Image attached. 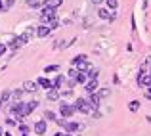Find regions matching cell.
<instances>
[{
    "label": "cell",
    "mask_w": 151,
    "mask_h": 136,
    "mask_svg": "<svg viewBox=\"0 0 151 136\" xmlns=\"http://www.w3.org/2000/svg\"><path fill=\"white\" fill-rule=\"evenodd\" d=\"M98 96H100V100H103V98H107V96H111V90L109 88H101L98 92Z\"/></svg>",
    "instance_id": "23"
},
{
    "label": "cell",
    "mask_w": 151,
    "mask_h": 136,
    "mask_svg": "<svg viewBox=\"0 0 151 136\" xmlns=\"http://www.w3.org/2000/svg\"><path fill=\"white\" fill-rule=\"evenodd\" d=\"M10 113L14 115V119H17V121H19V119H23V117H27V115H31V111L27 109V106L21 102V100H19V102H15L14 106H12Z\"/></svg>",
    "instance_id": "1"
},
{
    "label": "cell",
    "mask_w": 151,
    "mask_h": 136,
    "mask_svg": "<svg viewBox=\"0 0 151 136\" xmlns=\"http://www.w3.org/2000/svg\"><path fill=\"white\" fill-rule=\"evenodd\" d=\"M92 2H94V4H101V0H92Z\"/></svg>",
    "instance_id": "35"
},
{
    "label": "cell",
    "mask_w": 151,
    "mask_h": 136,
    "mask_svg": "<svg viewBox=\"0 0 151 136\" xmlns=\"http://www.w3.org/2000/svg\"><path fill=\"white\" fill-rule=\"evenodd\" d=\"M59 69V65H55V63H54V65H46V73H55V71H58Z\"/></svg>",
    "instance_id": "26"
},
{
    "label": "cell",
    "mask_w": 151,
    "mask_h": 136,
    "mask_svg": "<svg viewBox=\"0 0 151 136\" xmlns=\"http://www.w3.org/2000/svg\"><path fill=\"white\" fill-rule=\"evenodd\" d=\"M65 82H67V86H69V88H75V86H77L75 79H69V81H65Z\"/></svg>",
    "instance_id": "30"
},
{
    "label": "cell",
    "mask_w": 151,
    "mask_h": 136,
    "mask_svg": "<svg viewBox=\"0 0 151 136\" xmlns=\"http://www.w3.org/2000/svg\"><path fill=\"white\" fill-rule=\"evenodd\" d=\"M0 136H2V127H0Z\"/></svg>",
    "instance_id": "39"
},
{
    "label": "cell",
    "mask_w": 151,
    "mask_h": 136,
    "mask_svg": "<svg viewBox=\"0 0 151 136\" xmlns=\"http://www.w3.org/2000/svg\"><path fill=\"white\" fill-rule=\"evenodd\" d=\"M73 107H75V109H78L81 113H84V115L92 113V107H90V103H88V100H86V98H77Z\"/></svg>",
    "instance_id": "2"
},
{
    "label": "cell",
    "mask_w": 151,
    "mask_h": 136,
    "mask_svg": "<svg viewBox=\"0 0 151 136\" xmlns=\"http://www.w3.org/2000/svg\"><path fill=\"white\" fill-rule=\"evenodd\" d=\"M145 98H149V100H151V88L145 90Z\"/></svg>",
    "instance_id": "34"
},
{
    "label": "cell",
    "mask_w": 151,
    "mask_h": 136,
    "mask_svg": "<svg viewBox=\"0 0 151 136\" xmlns=\"http://www.w3.org/2000/svg\"><path fill=\"white\" fill-rule=\"evenodd\" d=\"M33 130H35V134L37 136H44L46 132H48V123L42 119V121H37L35 123V127H33Z\"/></svg>",
    "instance_id": "3"
},
{
    "label": "cell",
    "mask_w": 151,
    "mask_h": 136,
    "mask_svg": "<svg viewBox=\"0 0 151 136\" xmlns=\"http://www.w3.org/2000/svg\"><path fill=\"white\" fill-rule=\"evenodd\" d=\"M23 90H25V92H37L38 90V85H37V82H33V81H25V82H23Z\"/></svg>",
    "instance_id": "11"
},
{
    "label": "cell",
    "mask_w": 151,
    "mask_h": 136,
    "mask_svg": "<svg viewBox=\"0 0 151 136\" xmlns=\"http://www.w3.org/2000/svg\"><path fill=\"white\" fill-rule=\"evenodd\" d=\"M98 86H100V82H98V79H88V81L84 82V90L88 92V94H92V92L98 90Z\"/></svg>",
    "instance_id": "6"
},
{
    "label": "cell",
    "mask_w": 151,
    "mask_h": 136,
    "mask_svg": "<svg viewBox=\"0 0 151 136\" xmlns=\"http://www.w3.org/2000/svg\"><path fill=\"white\" fill-rule=\"evenodd\" d=\"M54 136H61V132H55V134H54Z\"/></svg>",
    "instance_id": "37"
},
{
    "label": "cell",
    "mask_w": 151,
    "mask_h": 136,
    "mask_svg": "<svg viewBox=\"0 0 151 136\" xmlns=\"http://www.w3.org/2000/svg\"><path fill=\"white\" fill-rule=\"evenodd\" d=\"M75 82H77V85H84L86 81H88V77H86V73H82V71H77V75H75Z\"/></svg>",
    "instance_id": "14"
},
{
    "label": "cell",
    "mask_w": 151,
    "mask_h": 136,
    "mask_svg": "<svg viewBox=\"0 0 151 136\" xmlns=\"http://www.w3.org/2000/svg\"><path fill=\"white\" fill-rule=\"evenodd\" d=\"M46 25L50 27V29H55V27H59V21H58V17H52V19H48V23Z\"/></svg>",
    "instance_id": "20"
},
{
    "label": "cell",
    "mask_w": 151,
    "mask_h": 136,
    "mask_svg": "<svg viewBox=\"0 0 151 136\" xmlns=\"http://www.w3.org/2000/svg\"><path fill=\"white\" fill-rule=\"evenodd\" d=\"M63 129H65L67 130V132H77V130H82V129H84V125H82V123H63Z\"/></svg>",
    "instance_id": "5"
},
{
    "label": "cell",
    "mask_w": 151,
    "mask_h": 136,
    "mask_svg": "<svg viewBox=\"0 0 151 136\" xmlns=\"http://www.w3.org/2000/svg\"><path fill=\"white\" fill-rule=\"evenodd\" d=\"M27 6H29V8H38V6H40V2H38V0H29Z\"/></svg>",
    "instance_id": "28"
},
{
    "label": "cell",
    "mask_w": 151,
    "mask_h": 136,
    "mask_svg": "<svg viewBox=\"0 0 151 136\" xmlns=\"http://www.w3.org/2000/svg\"><path fill=\"white\" fill-rule=\"evenodd\" d=\"M61 4H63V0H46L44 6H46V8H54V10H55V8L61 6Z\"/></svg>",
    "instance_id": "16"
},
{
    "label": "cell",
    "mask_w": 151,
    "mask_h": 136,
    "mask_svg": "<svg viewBox=\"0 0 151 136\" xmlns=\"http://www.w3.org/2000/svg\"><path fill=\"white\" fill-rule=\"evenodd\" d=\"M149 75H151V67H149Z\"/></svg>",
    "instance_id": "41"
},
{
    "label": "cell",
    "mask_w": 151,
    "mask_h": 136,
    "mask_svg": "<svg viewBox=\"0 0 151 136\" xmlns=\"http://www.w3.org/2000/svg\"><path fill=\"white\" fill-rule=\"evenodd\" d=\"M27 41H29V38H27L25 37V35H21V37H17V38H14V41H12L10 42V48H12V50H17V48H21L23 44H25V42Z\"/></svg>",
    "instance_id": "8"
},
{
    "label": "cell",
    "mask_w": 151,
    "mask_h": 136,
    "mask_svg": "<svg viewBox=\"0 0 151 136\" xmlns=\"http://www.w3.org/2000/svg\"><path fill=\"white\" fill-rule=\"evenodd\" d=\"M128 109L130 111H138L140 109V100H132V102L128 103Z\"/></svg>",
    "instance_id": "18"
},
{
    "label": "cell",
    "mask_w": 151,
    "mask_h": 136,
    "mask_svg": "<svg viewBox=\"0 0 151 136\" xmlns=\"http://www.w3.org/2000/svg\"><path fill=\"white\" fill-rule=\"evenodd\" d=\"M6 48H8V46L4 44V42H0V58H2V56L6 54Z\"/></svg>",
    "instance_id": "29"
},
{
    "label": "cell",
    "mask_w": 151,
    "mask_h": 136,
    "mask_svg": "<svg viewBox=\"0 0 151 136\" xmlns=\"http://www.w3.org/2000/svg\"><path fill=\"white\" fill-rule=\"evenodd\" d=\"M61 136H73V134H61Z\"/></svg>",
    "instance_id": "38"
},
{
    "label": "cell",
    "mask_w": 151,
    "mask_h": 136,
    "mask_svg": "<svg viewBox=\"0 0 151 136\" xmlns=\"http://www.w3.org/2000/svg\"><path fill=\"white\" fill-rule=\"evenodd\" d=\"M37 85H38V86H42V88H46V90L54 88V86H52V81H50V79H46V77H40V79L37 81Z\"/></svg>",
    "instance_id": "13"
},
{
    "label": "cell",
    "mask_w": 151,
    "mask_h": 136,
    "mask_svg": "<svg viewBox=\"0 0 151 136\" xmlns=\"http://www.w3.org/2000/svg\"><path fill=\"white\" fill-rule=\"evenodd\" d=\"M50 27L48 25H40V27H38V29H37V37H40V38H44V37H48V35H50Z\"/></svg>",
    "instance_id": "12"
},
{
    "label": "cell",
    "mask_w": 151,
    "mask_h": 136,
    "mask_svg": "<svg viewBox=\"0 0 151 136\" xmlns=\"http://www.w3.org/2000/svg\"><path fill=\"white\" fill-rule=\"evenodd\" d=\"M59 113H61L65 119L67 117H73V115H75V107L69 106V103H65V102H61V103H59Z\"/></svg>",
    "instance_id": "4"
},
{
    "label": "cell",
    "mask_w": 151,
    "mask_h": 136,
    "mask_svg": "<svg viewBox=\"0 0 151 136\" xmlns=\"http://www.w3.org/2000/svg\"><path fill=\"white\" fill-rule=\"evenodd\" d=\"M2 106H4V102H2V100H0V109H2Z\"/></svg>",
    "instance_id": "36"
},
{
    "label": "cell",
    "mask_w": 151,
    "mask_h": 136,
    "mask_svg": "<svg viewBox=\"0 0 151 136\" xmlns=\"http://www.w3.org/2000/svg\"><path fill=\"white\" fill-rule=\"evenodd\" d=\"M23 35H25L27 38H31V37H33V35H37V31H35L33 27H29V29H27V31H25V33H23Z\"/></svg>",
    "instance_id": "27"
},
{
    "label": "cell",
    "mask_w": 151,
    "mask_h": 136,
    "mask_svg": "<svg viewBox=\"0 0 151 136\" xmlns=\"http://www.w3.org/2000/svg\"><path fill=\"white\" fill-rule=\"evenodd\" d=\"M23 136H27V134H23Z\"/></svg>",
    "instance_id": "42"
},
{
    "label": "cell",
    "mask_w": 151,
    "mask_h": 136,
    "mask_svg": "<svg viewBox=\"0 0 151 136\" xmlns=\"http://www.w3.org/2000/svg\"><path fill=\"white\" fill-rule=\"evenodd\" d=\"M63 96H65V98H71V96H73V90H65V92H63Z\"/></svg>",
    "instance_id": "32"
},
{
    "label": "cell",
    "mask_w": 151,
    "mask_h": 136,
    "mask_svg": "<svg viewBox=\"0 0 151 136\" xmlns=\"http://www.w3.org/2000/svg\"><path fill=\"white\" fill-rule=\"evenodd\" d=\"M105 4H107V8H109L111 12H113V10H117V6H119V2H117V0H105Z\"/></svg>",
    "instance_id": "21"
},
{
    "label": "cell",
    "mask_w": 151,
    "mask_h": 136,
    "mask_svg": "<svg viewBox=\"0 0 151 136\" xmlns=\"http://www.w3.org/2000/svg\"><path fill=\"white\" fill-rule=\"evenodd\" d=\"M6 136H12V134H10V132H6Z\"/></svg>",
    "instance_id": "40"
},
{
    "label": "cell",
    "mask_w": 151,
    "mask_h": 136,
    "mask_svg": "<svg viewBox=\"0 0 151 136\" xmlns=\"http://www.w3.org/2000/svg\"><path fill=\"white\" fill-rule=\"evenodd\" d=\"M14 2H15V0H6V6H8V8H10V6H14Z\"/></svg>",
    "instance_id": "33"
},
{
    "label": "cell",
    "mask_w": 151,
    "mask_h": 136,
    "mask_svg": "<svg viewBox=\"0 0 151 136\" xmlns=\"http://www.w3.org/2000/svg\"><path fill=\"white\" fill-rule=\"evenodd\" d=\"M61 85H65V77H63V75H58V77L52 81V86L59 90V88H61Z\"/></svg>",
    "instance_id": "15"
},
{
    "label": "cell",
    "mask_w": 151,
    "mask_h": 136,
    "mask_svg": "<svg viewBox=\"0 0 151 136\" xmlns=\"http://www.w3.org/2000/svg\"><path fill=\"white\" fill-rule=\"evenodd\" d=\"M10 96H12V92H10V90H4V92H2V94H0V100H2V102H4V103H6V102H8V100H10Z\"/></svg>",
    "instance_id": "24"
},
{
    "label": "cell",
    "mask_w": 151,
    "mask_h": 136,
    "mask_svg": "<svg viewBox=\"0 0 151 136\" xmlns=\"http://www.w3.org/2000/svg\"><path fill=\"white\" fill-rule=\"evenodd\" d=\"M25 106H27V109H29L31 113H33V111H35V109H37V107H38V102H37V100H33V102L25 103Z\"/></svg>",
    "instance_id": "22"
},
{
    "label": "cell",
    "mask_w": 151,
    "mask_h": 136,
    "mask_svg": "<svg viewBox=\"0 0 151 136\" xmlns=\"http://www.w3.org/2000/svg\"><path fill=\"white\" fill-rule=\"evenodd\" d=\"M23 92H25V90H14V92H12V96H14V100H15V102H19V100H21Z\"/></svg>",
    "instance_id": "25"
},
{
    "label": "cell",
    "mask_w": 151,
    "mask_h": 136,
    "mask_svg": "<svg viewBox=\"0 0 151 136\" xmlns=\"http://www.w3.org/2000/svg\"><path fill=\"white\" fill-rule=\"evenodd\" d=\"M19 130H21L23 134H27V132H29L31 129H29V127H27V125H19Z\"/></svg>",
    "instance_id": "31"
},
{
    "label": "cell",
    "mask_w": 151,
    "mask_h": 136,
    "mask_svg": "<svg viewBox=\"0 0 151 136\" xmlns=\"http://www.w3.org/2000/svg\"><path fill=\"white\" fill-rule=\"evenodd\" d=\"M46 98H48L50 102H58V100H59V90H58V88L46 90Z\"/></svg>",
    "instance_id": "10"
},
{
    "label": "cell",
    "mask_w": 151,
    "mask_h": 136,
    "mask_svg": "<svg viewBox=\"0 0 151 136\" xmlns=\"http://www.w3.org/2000/svg\"><path fill=\"white\" fill-rule=\"evenodd\" d=\"M98 73H100V69H96V67L92 65L88 71H86V77H88V79H98Z\"/></svg>",
    "instance_id": "17"
},
{
    "label": "cell",
    "mask_w": 151,
    "mask_h": 136,
    "mask_svg": "<svg viewBox=\"0 0 151 136\" xmlns=\"http://www.w3.org/2000/svg\"><path fill=\"white\" fill-rule=\"evenodd\" d=\"M55 119H58V117H55L54 111H48V109L44 111V121H55Z\"/></svg>",
    "instance_id": "19"
},
{
    "label": "cell",
    "mask_w": 151,
    "mask_h": 136,
    "mask_svg": "<svg viewBox=\"0 0 151 136\" xmlns=\"http://www.w3.org/2000/svg\"><path fill=\"white\" fill-rule=\"evenodd\" d=\"M86 100H88V103H90V107H92V111H94V109H98V107H100V103H101L100 96H98L96 92H92V94H90Z\"/></svg>",
    "instance_id": "7"
},
{
    "label": "cell",
    "mask_w": 151,
    "mask_h": 136,
    "mask_svg": "<svg viewBox=\"0 0 151 136\" xmlns=\"http://www.w3.org/2000/svg\"><path fill=\"white\" fill-rule=\"evenodd\" d=\"M98 15H100L101 19H107V21H115V17H117V15H115L113 12H109L107 8H100V12H98Z\"/></svg>",
    "instance_id": "9"
}]
</instances>
